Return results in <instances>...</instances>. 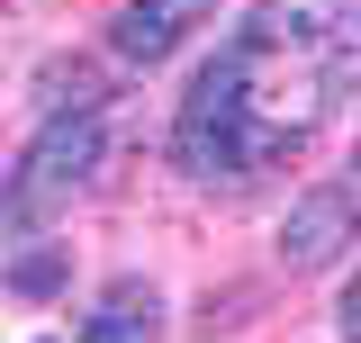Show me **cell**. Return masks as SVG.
Listing matches in <instances>:
<instances>
[{
    "mask_svg": "<svg viewBox=\"0 0 361 343\" xmlns=\"http://www.w3.org/2000/svg\"><path fill=\"white\" fill-rule=\"evenodd\" d=\"M90 172H99V109L73 100V109H54L45 136L27 145V163H18V190L27 199H63V190H82Z\"/></svg>",
    "mask_w": 361,
    "mask_h": 343,
    "instance_id": "obj_1",
    "label": "cell"
},
{
    "mask_svg": "<svg viewBox=\"0 0 361 343\" xmlns=\"http://www.w3.org/2000/svg\"><path fill=\"white\" fill-rule=\"evenodd\" d=\"M353 235H361V190L353 181H325V190H307L298 208L280 217V262L289 271H316V262L343 253Z\"/></svg>",
    "mask_w": 361,
    "mask_h": 343,
    "instance_id": "obj_2",
    "label": "cell"
},
{
    "mask_svg": "<svg viewBox=\"0 0 361 343\" xmlns=\"http://www.w3.org/2000/svg\"><path fill=\"white\" fill-rule=\"evenodd\" d=\"M208 9H217V0H135V9L109 18V54H118V64H163Z\"/></svg>",
    "mask_w": 361,
    "mask_h": 343,
    "instance_id": "obj_3",
    "label": "cell"
},
{
    "mask_svg": "<svg viewBox=\"0 0 361 343\" xmlns=\"http://www.w3.org/2000/svg\"><path fill=\"white\" fill-rule=\"evenodd\" d=\"M82 343H163V325H154V289L118 280V289L99 299V316L82 325Z\"/></svg>",
    "mask_w": 361,
    "mask_h": 343,
    "instance_id": "obj_4",
    "label": "cell"
},
{
    "mask_svg": "<svg viewBox=\"0 0 361 343\" xmlns=\"http://www.w3.org/2000/svg\"><path fill=\"white\" fill-rule=\"evenodd\" d=\"M18 289H54V253H27V262H18Z\"/></svg>",
    "mask_w": 361,
    "mask_h": 343,
    "instance_id": "obj_5",
    "label": "cell"
},
{
    "mask_svg": "<svg viewBox=\"0 0 361 343\" xmlns=\"http://www.w3.org/2000/svg\"><path fill=\"white\" fill-rule=\"evenodd\" d=\"M343 343H361V280L343 289Z\"/></svg>",
    "mask_w": 361,
    "mask_h": 343,
    "instance_id": "obj_6",
    "label": "cell"
},
{
    "mask_svg": "<svg viewBox=\"0 0 361 343\" xmlns=\"http://www.w3.org/2000/svg\"><path fill=\"white\" fill-rule=\"evenodd\" d=\"M353 172H361V154H353Z\"/></svg>",
    "mask_w": 361,
    "mask_h": 343,
    "instance_id": "obj_7",
    "label": "cell"
}]
</instances>
